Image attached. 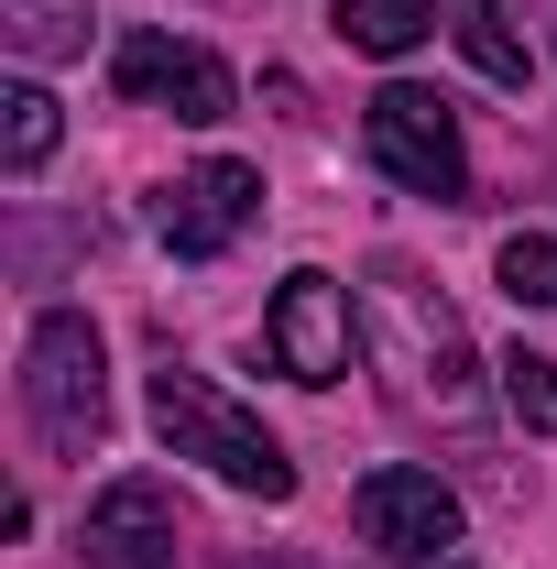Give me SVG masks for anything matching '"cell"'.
I'll use <instances>...</instances> for the list:
<instances>
[{"label": "cell", "mask_w": 557, "mask_h": 569, "mask_svg": "<svg viewBox=\"0 0 557 569\" xmlns=\"http://www.w3.org/2000/svg\"><path fill=\"white\" fill-rule=\"evenodd\" d=\"M121 99H164L175 121H230V67H219L209 44H175V33H121Z\"/></svg>", "instance_id": "obj_7"}, {"label": "cell", "mask_w": 557, "mask_h": 569, "mask_svg": "<svg viewBox=\"0 0 557 569\" xmlns=\"http://www.w3.org/2000/svg\"><path fill=\"white\" fill-rule=\"evenodd\" d=\"M99 329L77 318V307H55V318H33V340H22V406H33V427L55 438V449H99L110 438V372H99Z\"/></svg>", "instance_id": "obj_2"}, {"label": "cell", "mask_w": 557, "mask_h": 569, "mask_svg": "<svg viewBox=\"0 0 557 569\" xmlns=\"http://www.w3.org/2000/svg\"><path fill=\"white\" fill-rule=\"evenodd\" d=\"M263 351H274L295 383H340L350 372V284L340 274H284L274 318H263Z\"/></svg>", "instance_id": "obj_6"}, {"label": "cell", "mask_w": 557, "mask_h": 569, "mask_svg": "<svg viewBox=\"0 0 557 569\" xmlns=\"http://www.w3.org/2000/svg\"><path fill=\"white\" fill-rule=\"evenodd\" d=\"M503 406L536 427V438H557V361L547 351H514V361H503Z\"/></svg>", "instance_id": "obj_13"}, {"label": "cell", "mask_w": 557, "mask_h": 569, "mask_svg": "<svg viewBox=\"0 0 557 569\" xmlns=\"http://www.w3.org/2000/svg\"><path fill=\"white\" fill-rule=\"evenodd\" d=\"M361 132H372V164L394 176V187H416V198H470V153H459V121H448V99L437 88H383L372 110H361Z\"/></svg>", "instance_id": "obj_3"}, {"label": "cell", "mask_w": 557, "mask_h": 569, "mask_svg": "<svg viewBox=\"0 0 557 569\" xmlns=\"http://www.w3.org/2000/svg\"><path fill=\"white\" fill-rule=\"evenodd\" d=\"M263 219V176L252 164H230V153H209L198 176H175L164 198H153V230L186 252V263H209V252H230L241 230Z\"/></svg>", "instance_id": "obj_5"}, {"label": "cell", "mask_w": 557, "mask_h": 569, "mask_svg": "<svg viewBox=\"0 0 557 569\" xmlns=\"http://www.w3.org/2000/svg\"><path fill=\"white\" fill-rule=\"evenodd\" d=\"M44 153H55V99L44 88H0V164L44 176Z\"/></svg>", "instance_id": "obj_12"}, {"label": "cell", "mask_w": 557, "mask_h": 569, "mask_svg": "<svg viewBox=\"0 0 557 569\" xmlns=\"http://www.w3.org/2000/svg\"><path fill=\"white\" fill-rule=\"evenodd\" d=\"M153 427H164V449H175V460H209L230 493H263V503L295 493L284 438L252 417V406H230L209 372H175V361H164V372H153Z\"/></svg>", "instance_id": "obj_1"}, {"label": "cell", "mask_w": 557, "mask_h": 569, "mask_svg": "<svg viewBox=\"0 0 557 569\" xmlns=\"http://www.w3.org/2000/svg\"><path fill=\"white\" fill-rule=\"evenodd\" d=\"M88 569H175V493L164 482H110L77 526Z\"/></svg>", "instance_id": "obj_8"}, {"label": "cell", "mask_w": 557, "mask_h": 569, "mask_svg": "<svg viewBox=\"0 0 557 569\" xmlns=\"http://www.w3.org/2000/svg\"><path fill=\"white\" fill-rule=\"evenodd\" d=\"M0 33L22 56H88V0H0Z\"/></svg>", "instance_id": "obj_11"}, {"label": "cell", "mask_w": 557, "mask_h": 569, "mask_svg": "<svg viewBox=\"0 0 557 569\" xmlns=\"http://www.w3.org/2000/svg\"><path fill=\"white\" fill-rule=\"evenodd\" d=\"M340 33L361 56H416L437 33V0H340Z\"/></svg>", "instance_id": "obj_10"}, {"label": "cell", "mask_w": 557, "mask_h": 569, "mask_svg": "<svg viewBox=\"0 0 557 569\" xmlns=\"http://www.w3.org/2000/svg\"><path fill=\"white\" fill-rule=\"evenodd\" d=\"M350 526L383 548V559H448L459 548V493L437 482V471H405V460H383V471H361V493H350Z\"/></svg>", "instance_id": "obj_4"}, {"label": "cell", "mask_w": 557, "mask_h": 569, "mask_svg": "<svg viewBox=\"0 0 557 569\" xmlns=\"http://www.w3.org/2000/svg\"><path fill=\"white\" fill-rule=\"evenodd\" d=\"M448 33H459V56H470L492 88H525V77H536L525 33H514V0H448Z\"/></svg>", "instance_id": "obj_9"}, {"label": "cell", "mask_w": 557, "mask_h": 569, "mask_svg": "<svg viewBox=\"0 0 557 569\" xmlns=\"http://www.w3.org/2000/svg\"><path fill=\"white\" fill-rule=\"evenodd\" d=\"M503 296L514 307H557V241H536V230L503 241Z\"/></svg>", "instance_id": "obj_14"}]
</instances>
